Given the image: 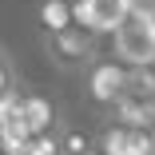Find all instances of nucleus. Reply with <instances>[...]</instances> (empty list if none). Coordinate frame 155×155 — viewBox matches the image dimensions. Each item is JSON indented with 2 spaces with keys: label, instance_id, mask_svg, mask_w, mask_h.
Returning a JSON list of instances; mask_svg holds the SVG:
<instances>
[{
  "label": "nucleus",
  "instance_id": "nucleus-1",
  "mask_svg": "<svg viewBox=\"0 0 155 155\" xmlns=\"http://www.w3.org/2000/svg\"><path fill=\"white\" fill-rule=\"evenodd\" d=\"M44 56L56 72L72 76V72H87L104 52H100V36H91L87 28L72 24L64 32H44Z\"/></svg>",
  "mask_w": 155,
  "mask_h": 155
},
{
  "label": "nucleus",
  "instance_id": "nucleus-2",
  "mask_svg": "<svg viewBox=\"0 0 155 155\" xmlns=\"http://www.w3.org/2000/svg\"><path fill=\"white\" fill-rule=\"evenodd\" d=\"M111 60L123 64L127 72L155 64V20L131 12L127 20L115 28V36H111Z\"/></svg>",
  "mask_w": 155,
  "mask_h": 155
},
{
  "label": "nucleus",
  "instance_id": "nucleus-3",
  "mask_svg": "<svg viewBox=\"0 0 155 155\" xmlns=\"http://www.w3.org/2000/svg\"><path fill=\"white\" fill-rule=\"evenodd\" d=\"M84 96L96 104V107L111 111L123 96H127V68L115 64L111 56H100L96 64L84 72Z\"/></svg>",
  "mask_w": 155,
  "mask_h": 155
},
{
  "label": "nucleus",
  "instance_id": "nucleus-4",
  "mask_svg": "<svg viewBox=\"0 0 155 155\" xmlns=\"http://www.w3.org/2000/svg\"><path fill=\"white\" fill-rule=\"evenodd\" d=\"M131 8H135V0H76L72 4V20L80 24V28H87L91 36H115V28L131 16Z\"/></svg>",
  "mask_w": 155,
  "mask_h": 155
},
{
  "label": "nucleus",
  "instance_id": "nucleus-5",
  "mask_svg": "<svg viewBox=\"0 0 155 155\" xmlns=\"http://www.w3.org/2000/svg\"><path fill=\"white\" fill-rule=\"evenodd\" d=\"M20 119H24V127H28L32 139L56 135V107L40 91H20Z\"/></svg>",
  "mask_w": 155,
  "mask_h": 155
},
{
  "label": "nucleus",
  "instance_id": "nucleus-6",
  "mask_svg": "<svg viewBox=\"0 0 155 155\" xmlns=\"http://www.w3.org/2000/svg\"><path fill=\"white\" fill-rule=\"evenodd\" d=\"M111 123H119L127 131H155V104H139L131 96H123L111 107Z\"/></svg>",
  "mask_w": 155,
  "mask_h": 155
},
{
  "label": "nucleus",
  "instance_id": "nucleus-7",
  "mask_svg": "<svg viewBox=\"0 0 155 155\" xmlns=\"http://www.w3.org/2000/svg\"><path fill=\"white\" fill-rule=\"evenodd\" d=\"M96 151L100 155H131V131L119 127V123H107L96 135Z\"/></svg>",
  "mask_w": 155,
  "mask_h": 155
},
{
  "label": "nucleus",
  "instance_id": "nucleus-8",
  "mask_svg": "<svg viewBox=\"0 0 155 155\" xmlns=\"http://www.w3.org/2000/svg\"><path fill=\"white\" fill-rule=\"evenodd\" d=\"M127 96L139 104H155V64L127 72Z\"/></svg>",
  "mask_w": 155,
  "mask_h": 155
},
{
  "label": "nucleus",
  "instance_id": "nucleus-9",
  "mask_svg": "<svg viewBox=\"0 0 155 155\" xmlns=\"http://www.w3.org/2000/svg\"><path fill=\"white\" fill-rule=\"evenodd\" d=\"M20 91V72H16V60L8 48H0V100H8Z\"/></svg>",
  "mask_w": 155,
  "mask_h": 155
},
{
  "label": "nucleus",
  "instance_id": "nucleus-10",
  "mask_svg": "<svg viewBox=\"0 0 155 155\" xmlns=\"http://www.w3.org/2000/svg\"><path fill=\"white\" fill-rule=\"evenodd\" d=\"M80 155H100V151H96V147H91V151H80Z\"/></svg>",
  "mask_w": 155,
  "mask_h": 155
}]
</instances>
